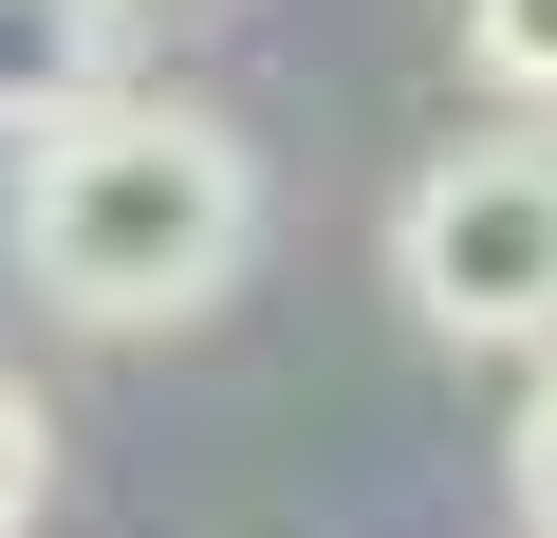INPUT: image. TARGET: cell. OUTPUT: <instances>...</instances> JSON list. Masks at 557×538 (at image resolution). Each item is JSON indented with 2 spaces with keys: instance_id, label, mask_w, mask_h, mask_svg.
Listing matches in <instances>:
<instances>
[{
  "instance_id": "obj_4",
  "label": "cell",
  "mask_w": 557,
  "mask_h": 538,
  "mask_svg": "<svg viewBox=\"0 0 557 538\" xmlns=\"http://www.w3.org/2000/svg\"><path fill=\"white\" fill-rule=\"evenodd\" d=\"M465 57H483V93L557 112V0H465Z\"/></svg>"
},
{
  "instance_id": "obj_3",
  "label": "cell",
  "mask_w": 557,
  "mask_h": 538,
  "mask_svg": "<svg viewBox=\"0 0 557 538\" xmlns=\"http://www.w3.org/2000/svg\"><path fill=\"white\" fill-rule=\"evenodd\" d=\"M112 93V0H0V149Z\"/></svg>"
},
{
  "instance_id": "obj_1",
  "label": "cell",
  "mask_w": 557,
  "mask_h": 538,
  "mask_svg": "<svg viewBox=\"0 0 557 538\" xmlns=\"http://www.w3.org/2000/svg\"><path fill=\"white\" fill-rule=\"evenodd\" d=\"M260 241V149L223 112H168V93H94L75 130H38L20 167V279L75 316V335H168L242 279Z\"/></svg>"
},
{
  "instance_id": "obj_5",
  "label": "cell",
  "mask_w": 557,
  "mask_h": 538,
  "mask_svg": "<svg viewBox=\"0 0 557 538\" xmlns=\"http://www.w3.org/2000/svg\"><path fill=\"white\" fill-rule=\"evenodd\" d=\"M38 501H57V427H38L20 372H0V538H38Z\"/></svg>"
},
{
  "instance_id": "obj_2",
  "label": "cell",
  "mask_w": 557,
  "mask_h": 538,
  "mask_svg": "<svg viewBox=\"0 0 557 538\" xmlns=\"http://www.w3.org/2000/svg\"><path fill=\"white\" fill-rule=\"evenodd\" d=\"M391 279L446 353H539L557 335V130H483L391 204Z\"/></svg>"
},
{
  "instance_id": "obj_6",
  "label": "cell",
  "mask_w": 557,
  "mask_h": 538,
  "mask_svg": "<svg viewBox=\"0 0 557 538\" xmlns=\"http://www.w3.org/2000/svg\"><path fill=\"white\" fill-rule=\"evenodd\" d=\"M520 520H539V538H557V372H539V390H520Z\"/></svg>"
}]
</instances>
